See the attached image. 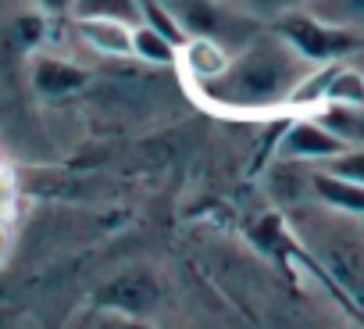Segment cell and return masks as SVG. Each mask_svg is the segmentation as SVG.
I'll use <instances>...</instances> for the list:
<instances>
[{"mask_svg":"<svg viewBox=\"0 0 364 329\" xmlns=\"http://www.w3.org/2000/svg\"><path fill=\"white\" fill-rule=\"evenodd\" d=\"M307 65L311 61L296 54L279 33L257 36L247 40V47L218 79L200 83V90L225 108H272L293 97L296 83L307 75Z\"/></svg>","mask_w":364,"mask_h":329,"instance_id":"1","label":"cell"},{"mask_svg":"<svg viewBox=\"0 0 364 329\" xmlns=\"http://www.w3.org/2000/svg\"><path fill=\"white\" fill-rule=\"evenodd\" d=\"M275 33L296 54H304L311 65H332V61H339V58H346V54H353V51L364 47V33L343 29V26H328L318 15H311L307 8L286 11L275 22Z\"/></svg>","mask_w":364,"mask_h":329,"instance_id":"2","label":"cell"},{"mask_svg":"<svg viewBox=\"0 0 364 329\" xmlns=\"http://www.w3.org/2000/svg\"><path fill=\"white\" fill-rule=\"evenodd\" d=\"M343 150H350V143L343 136H336L321 118L318 122H293L286 129V136L279 140V157L282 161H332Z\"/></svg>","mask_w":364,"mask_h":329,"instance_id":"3","label":"cell"},{"mask_svg":"<svg viewBox=\"0 0 364 329\" xmlns=\"http://www.w3.org/2000/svg\"><path fill=\"white\" fill-rule=\"evenodd\" d=\"M90 83V72L75 61H65V58H36L33 61V86L40 97H68V93H79L82 86Z\"/></svg>","mask_w":364,"mask_h":329,"instance_id":"4","label":"cell"},{"mask_svg":"<svg viewBox=\"0 0 364 329\" xmlns=\"http://www.w3.org/2000/svg\"><path fill=\"white\" fill-rule=\"evenodd\" d=\"M79 22V36L111 58H129L132 54V26L125 22H111V19H75Z\"/></svg>","mask_w":364,"mask_h":329,"instance_id":"5","label":"cell"},{"mask_svg":"<svg viewBox=\"0 0 364 329\" xmlns=\"http://www.w3.org/2000/svg\"><path fill=\"white\" fill-rule=\"evenodd\" d=\"M182 51H186V61H190L197 83L218 79V75L229 68V61H232V58L225 54V43H218V40H211V36H197V40H190Z\"/></svg>","mask_w":364,"mask_h":329,"instance_id":"6","label":"cell"},{"mask_svg":"<svg viewBox=\"0 0 364 329\" xmlns=\"http://www.w3.org/2000/svg\"><path fill=\"white\" fill-rule=\"evenodd\" d=\"M72 15L75 19H111V22L139 26L143 22V4L139 0H75Z\"/></svg>","mask_w":364,"mask_h":329,"instance_id":"7","label":"cell"},{"mask_svg":"<svg viewBox=\"0 0 364 329\" xmlns=\"http://www.w3.org/2000/svg\"><path fill=\"white\" fill-rule=\"evenodd\" d=\"M311 183H314V190H318L321 201H328L336 208H346V212H364V187L360 183L339 179L332 172H318Z\"/></svg>","mask_w":364,"mask_h":329,"instance_id":"8","label":"cell"},{"mask_svg":"<svg viewBox=\"0 0 364 329\" xmlns=\"http://www.w3.org/2000/svg\"><path fill=\"white\" fill-rule=\"evenodd\" d=\"M307 11L318 15L321 22H328V26L364 33V0H311Z\"/></svg>","mask_w":364,"mask_h":329,"instance_id":"9","label":"cell"},{"mask_svg":"<svg viewBox=\"0 0 364 329\" xmlns=\"http://www.w3.org/2000/svg\"><path fill=\"white\" fill-rule=\"evenodd\" d=\"M175 51H178V47H175L168 36H161L154 26H146V22L132 26V54H136V58L154 61V65H168V61H175Z\"/></svg>","mask_w":364,"mask_h":329,"instance_id":"10","label":"cell"},{"mask_svg":"<svg viewBox=\"0 0 364 329\" xmlns=\"http://www.w3.org/2000/svg\"><path fill=\"white\" fill-rule=\"evenodd\" d=\"M321 122L343 136L346 143H360L364 140V104H336L332 111L321 115Z\"/></svg>","mask_w":364,"mask_h":329,"instance_id":"11","label":"cell"},{"mask_svg":"<svg viewBox=\"0 0 364 329\" xmlns=\"http://www.w3.org/2000/svg\"><path fill=\"white\" fill-rule=\"evenodd\" d=\"M325 100H332V104H364V72L336 68V75L325 90Z\"/></svg>","mask_w":364,"mask_h":329,"instance_id":"12","label":"cell"},{"mask_svg":"<svg viewBox=\"0 0 364 329\" xmlns=\"http://www.w3.org/2000/svg\"><path fill=\"white\" fill-rule=\"evenodd\" d=\"M143 22H146V26H154L161 36H168L175 47H186V43H190L186 26L178 22V15H175V11H168V8H161V4H143Z\"/></svg>","mask_w":364,"mask_h":329,"instance_id":"13","label":"cell"},{"mask_svg":"<svg viewBox=\"0 0 364 329\" xmlns=\"http://www.w3.org/2000/svg\"><path fill=\"white\" fill-rule=\"evenodd\" d=\"M222 4L236 8L240 15H257V19H282L286 11H296V8H307L311 0H222Z\"/></svg>","mask_w":364,"mask_h":329,"instance_id":"14","label":"cell"},{"mask_svg":"<svg viewBox=\"0 0 364 329\" xmlns=\"http://www.w3.org/2000/svg\"><path fill=\"white\" fill-rule=\"evenodd\" d=\"M328 172L339 176V179H350V183H360L364 187V147L360 150H343L339 157L328 161Z\"/></svg>","mask_w":364,"mask_h":329,"instance_id":"15","label":"cell"},{"mask_svg":"<svg viewBox=\"0 0 364 329\" xmlns=\"http://www.w3.org/2000/svg\"><path fill=\"white\" fill-rule=\"evenodd\" d=\"M18 36H22L26 47H33V43L43 36V19H40V15H26V19H18Z\"/></svg>","mask_w":364,"mask_h":329,"instance_id":"16","label":"cell"},{"mask_svg":"<svg viewBox=\"0 0 364 329\" xmlns=\"http://www.w3.org/2000/svg\"><path fill=\"white\" fill-rule=\"evenodd\" d=\"M36 4L47 11V15H68L75 8V0H36Z\"/></svg>","mask_w":364,"mask_h":329,"instance_id":"17","label":"cell"}]
</instances>
